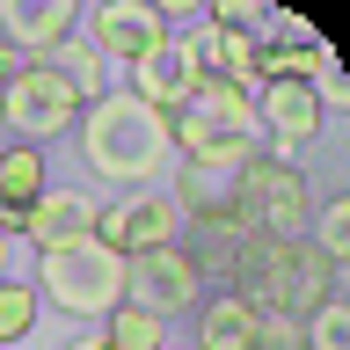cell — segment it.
<instances>
[{
  "instance_id": "obj_1",
  "label": "cell",
  "mask_w": 350,
  "mask_h": 350,
  "mask_svg": "<svg viewBox=\"0 0 350 350\" xmlns=\"http://www.w3.org/2000/svg\"><path fill=\"white\" fill-rule=\"evenodd\" d=\"M226 292L256 306V314H292L306 321L314 306L336 299V262L314 248V241H278V234H241L234 256H226Z\"/></svg>"
},
{
  "instance_id": "obj_2",
  "label": "cell",
  "mask_w": 350,
  "mask_h": 350,
  "mask_svg": "<svg viewBox=\"0 0 350 350\" xmlns=\"http://www.w3.org/2000/svg\"><path fill=\"white\" fill-rule=\"evenodd\" d=\"M73 131H81L88 168L103 175V183H117V190H153V175H168V161H175L168 117L146 109L131 88H103V95L81 109Z\"/></svg>"
},
{
  "instance_id": "obj_3",
  "label": "cell",
  "mask_w": 350,
  "mask_h": 350,
  "mask_svg": "<svg viewBox=\"0 0 350 350\" xmlns=\"http://www.w3.org/2000/svg\"><path fill=\"white\" fill-rule=\"evenodd\" d=\"M37 299H51L73 321H109L124 306V256L103 248L95 234L73 241V248H44L37 256Z\"/></svg>"
},
{
  "instance_id": "obj_4",
  "label": "cell",
  "mask_w": 350,
  "mask_h": 350,
  "mask_svg": "<svg viewBox=\"0 0 350 350\" xmlns=\"http://www.w3.org/2000/svg\"><path fill=\"white\" fill-rule=\"evenodd\" d=\"M306 219H314V190L306 175L278 153H256L248 168L234 175V226L241 234H278V241H299Z\"/></svg>"
},
{
  "instance_id": "obj_5",
  "label": "cell",
  "mask_w": 350,
  "mask_h": 350,
  "mask_svg": "<svg viewBox=\"0 0 350 350\" xmlns=\"http://www.w3.org/2000/svg\"><path fill=\"white\" fill-rule=\"evenodd\" d=\"M81 95L51 73L44 59H22V73L8 81V95H0V124L15 131V146H51L59 131L81 124Z\"/></svg>"
},
{
  "instance_id": "obj_6",
  "label": "cell",
  "mask_w": 350,
  "mask_h": 350,
  "mask_svg": "<svg viewBox=\"0 0 350 350\" xmlns=\"http://www.w3.org/2000/svg\"><path fill=\"white\" fill-rule=\"evenodd\" d=\"M124 299L146 306V314H161V321H175V314H197V299H204V262L183 248V241H168V248H146V256L124 262Z\"/></svg>"
},
{
  "instance_id": "obj_7",
  "label": "cell",
  "mask_w": 350,
  "mask_h": 350,
  "mask_svg": "<svg viewBox=\"0 0 350 350\" xmlns=\"http://www.w3.org/2000/svg\"><path fill=\"white\" fill-rule=\"evenodd\" d=\"M95 241L131 262V256H146V248L183 241V212H175V197H161V190H124L117 204L95 212Z\"/></svg>"
},
{
  "instance_id": "obj_8",
  "label": "cell",
  "mask_w": 350,
  "mask_h": 350,
  "mask_svg": "<svg viewBox=\"0 0 350 350\" xmlns=\"http://www.w3.org/2000/svg\"><path fill=\"white\" fill-rule=\"evenodd\" d=\"M328 109L321 95H314V81H278L256 95V131H262V153H278V161H292V153H306L314 139H321Z\"/></svg>"
},
{
  "instance_id": "obj_9",
  "label": "cell",
  "mask_w": 350,
  "mask_h": 350,
  "mask_svg": "<svg viewBox=\"0 0 350 350\" xmlns=\"http://www.w3.org/2000/svg\"><path fill=\"white\" fill-rule=\"evenodd\" d=\"M175 29H168V15L153 8V0H103L95 15H88V44H95V59H117V66H139L146 51H161Z\"/></svg>"
},
{
  "instance_id": "obj_10",
  "label": "cell",
  "mask_w": 350,
  "mask_h": 350,
  "mask_svg": "<svg viewBox=\"0 0 350 350\" xmlns=\"http://www.w3.org/2000/svg\"><path fill=\"white\" fill-rule=\"evenodd\" d=\"M197 88H204V66H197V37H168L161 51H146V59L131 66V95L146 109H161V117H175V109L190 103Z\"/></svg>"
},
{
  "instance_id": "obj_11",
  "label": "cell",
  "mask_w": 350,
  "mask_h": 350,
  "mask_svg": "<svg viewBox=\"0 0 350 350\" xmlns=\"http://www.w3.org/2000/svg\"><path fill=\"white\" fill-rule=\"evenodd\" d=\"M73 22H81L73 0H0V44H8L15 59L59 51V44L73 37Z\"/></svg>"
},
{
  "instance_id": "obj_12",
  "label": "cell",
  "mask_w": 350,
  "mask_h": 350,
  "mask_svg": "<svg viewBox=\"0 0 350 350\" xmlns=\"http://www.w3.org/2000/svg\"><path fill=\"white\" fill-rule=\"evenodd\" d=\"M95 212H103V204H95V197L88 190H73V183H51V190L37 197V204H29V219H22V241H29V248H73V241H88L95 234Z\"/></svg>"
},
{
  "instance_id": "obj_13",
  "label": "cell",
  "mask_w": 350,
  "mask_h": 350,
  "mask_svg": "<svg viewBox=\"0 0 350 350\" xmlns=\"http://www.w3.org/2000/svg\"><path fill=\"white\" fill-rule=\"evenodd\" d=\"M51 190V168H44V146H8L0 153V234H22L29 204Z\"/></svg>"
},
{
  "instance_id": "obj_14",
  "label": "cell",
  "mask_w": 350,
  "mask_h": 350,
  "mask_svg": "<svg viewBox=\"0 0 350 350\" xmlns=\"http://www.w3.org/2000/svg\"><path fill=\"white\" fill-rule=\"evenodd\" d=\"M256 328H262V314L241 292H204L197 299V336L190 343L197 350H256Z\"/></svg>"
},
{
  "instance_id": "obj_15",
  "label": "cell",
  "mask_w": 350,
  "mask_h": 350,
  "mask_svg": "<svg viewBox=\"0 0 350 350\" xmlns=\"http://www.w3.org/2000/svg\"><path fill=\"white\" fill-rule=\"evenodd\" d=\"M197 37V66H204V81H234V88H256V29H190Z\"/></svg>"
},
{
  "instance_id": "obj_16",
  "label": "cell",
  "mask_w": 350,
  "mask_h": 350,
  "mask_svg": "<svg viewBox=\"0 0 350 350\" xmlns=\"http://www.w3.org/2000/svg\"><path fill=\"white\" fill-rule=\"evenodd\" d=\"M44 66H51V73H59L81 103H95V95H103V59H95V44H88V37H66L59 51H44Z\"/></svg>"
},
{
  "instance_id": "obj_17",
  "label": "cell",
  "mask_w": 350,
  "mask_h": 350,
  "mask_svg": "<svg viewBox=\"0 0 350 350\" xmlns=\"http://www.w3.org/2000/svg\"><path fill=\"white\" fill-rule=\"evenodd\" d=\"M103 336H109V350H161V343H168V321L124 299V306H117V314L103 321Z\"/></svg>"
},
{
  "instance_id": "obj_18",
  "label": "cell",
  "mask_w": 350,
  "mask_h": 350,
  "mask_svg": "<svg viewBox=\"0 0 350 350\" xmlns=\"http://www.w3.org/2000/svg\"><path fill=\"white\" fill-rule=\"evenodd\" d=\"M306 241H314V248L343 270V256H350V197H321V204H314V219H306Z\"/></svg>"
},
{
  "instance_id": "obj_19",
  "label": "cell",
  "mask_w": 350,
  "mask_h": 350,
  "mask_svg": "<svg viewBox=\"0 0 350 350\" xmlns=\"http://www.w3.org/2000/svg\"><path fill=\"white\" fill-rule=\"evenodd\" d=\"M44 299H37V284H22V278H0V350L22 343L29 328H37Z\"/></svg>"
},
{
  "instance_id": "obj_20",
  "label": "cell",
  "mask_w": 350,
  "mask_h": 350,
  "mask_svg": "<svg viewBox=\"0 0 350 350\" xmlns=\"http://www.w3.org/2000/svg\"><path fill=\"white\" fill-rule=\"evenodd\" d=\"M299 343H306V350H350V306H343V292L299 321Z\"/></svg>"
},
{
  "instance_id": "obj_21",
  "label": "cell",
  "mask_w": 350,
  "mask_h": 350,
  "mask_svg": "<svg viewBox=\"0 0 350 350\" xmlns=\"http://www.w3.org/2000/svg\"><path fill=\"white\" fill-rule=\"evenodd\" d=\"M256 350H306V343H299V321H292V314H262Z\"/></svg>"
},
{
  "instance_id": "obj_22",
  "label": "cell",
  "mask_w": 350,
  "mask_h": 350,
  "mask_svg": "<svg viewBox=\"0 0 350 350\" xmlns=\"http://www.w3.org/2000/svg\"><path fill=\"white\" fill-rule=\"evenodd\" d=\"M15 73H22V59L8 51V44H0V95H8V81H15Z\"/></svg>"
},
{
  "instance_id": "obj_23",
  "label": "cell",
  "mask_w": 350,
  "mask_h": 350,
  "mask_svg": "<svg viewBox=\"0 0 350 350\" xmlns=\"http://www.w3.org/2000/svg\"><path fill=\"white\" fill-rule=\"evenodd\" d=\"M66 350H109V336H103V328H88V336H73Z\"/></svg>"
},
{
  "instance_id": "obj_24",
  "label": "cell",
  "mask_w": 350,
  "mask_h": 350,
  "mask_svg": "<svg viewBox=\"0 0 350 350\" xmlns=\"http://www.w3.org/2000/svg\"><path fill=\"white\" fill-rule=\"evenodd\" d=\"M161 350H197V343H161Z\"/></svg>"
},
{
  "instance_id": "obj_25",
  "label": "cell",
  "mask_w": 350,
  "mask_h": 350,
  "mask_svg": "<svg viewBox=\"0 0 350 350\" xmlns=\"http://www.w3.org/2000/svg\"><path fill=\"white\" fill-rule=\"evenodd\" d=\"M0 241H8V234H0Z\"/></svg>"
}]
</instances>
